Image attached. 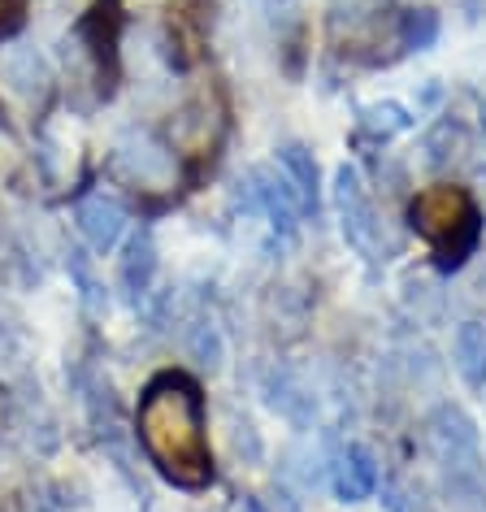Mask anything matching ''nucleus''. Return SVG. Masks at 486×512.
<instances>
[{"label": "nucleus", "mask_w": 486, "mask_h": 512, "mask_svg": "<svg viewBox=\"0 0 486 512\" xmlns=\"http://www.w3.org/2000/svg\"><path fill=\"white\" fill-rule=\"evenodd\" d=\"M139 443L148 460L183 491H200L213 482V452L204 434V395L187 374L165 369L144 387L135 408Z\"/></svg>", "instance_id": "obj_1"}, {"label": "nucleus", "mask_w": 486, "mask_h": 512, "mask_svg": "<svg viewBox=\"0 0 486 512\" xmlns=\"http://www.w3.org/2000/svg\"><path fill=\"white\" fill-rule=\"evenodd\" d=\"M413 230L434 248V261L439 270H460L465 256L478 248V235H482V217H478V204L465 187H452V183H439V187H426L421 196L413 200Z\"/></svg>", "instance_id": "obj_2"}, {"label": "nucleus", "mask_w": 486, "mask_h": 512, "mask_svg": "<svg viewBox=\"0 0 486 512\" xmlns=\"http://www.w3.org/2000/svg\"><path fill=\"white\" fill-rule=\"evenodd\" d=\"M335 204H339L343 239L374 261L378 256V213H374V204H369V191H365L356 165H339L335 170Z\"/></svg>", "instance_id": "obj_3"}, {"label": "nucleus", "mask_w": 486, "mask_h": 512, "mask_svg": "<svg viewBox=\"0 0 486 512\" xmlns=\"http://www.w3.org/2000/svg\"><path fill=\"white\" fill-rule=\"evenodd\" d=\"M74 222H79L83 239L92 243V252H100V256H109L122 243V235H126V209L113 196H87V200H79Z\"/></svg>", "instance_id": "obj_4"}, {"label": "nucleus", "mask_w": 486, "mask_h": 512, "mask_svg": "<svg viewBox=\"0 0 486 512\" xmlns=\"http://www.w3.org/2000/svg\"><path fill=\"white\" fill-rule=\"evenodd\" d=\"M330 482H335V495L343 504H361V499L374 495L378 486V465H374V452L361 443H352L348 452L335 460V473H330Z\"/></svg>", "instance_id": "obj_5"}, {"label": "nucleus", "mask_w": 486, "mask_h": 512, "mask_svg": "<svg viewBox=\"0 0 486 512\" xmlns=\"http://www.w3.org/2000/svg\"><path fill=\"white\" fill-rule=\"evenodd\" d=\"M430 439H434V452H439L443 465H460V460H473L478 452V439H473V426L460 408H439L430 417Z\"/></svg>", "instance_id": "obj_6"}, {"label": "nucleus", "mask_w": 486, "mask_h": 512, "mask_svg": "<svg viewBox=\"0 0 486 512\" xmlns=\"http://www.w3.org/2000/svg\"><path fill=\"white\" fill-rule=\"evenodd\" d=\"M118 165L126 170L131 183L161 187V183H170V174H174V152L161 148V144H152V139H139V144H126L118 152Z\"/></svg>", "instance_id": "obj_7"}, {"label": "nucleus", "mask_w": 486, "mask_h": 512, "mask_svg": "<svg viewBox=\"0 0 486 512\" xmlns=\"http://www.w3.org/2000/svg\"><path fill=\"white\" fill-rule=\"evenodd\" d=\"M452 356H456V369H460V378H465V387L486 391V326L482 322L456 326Z\"/></svg>", "instance_id": "obj_8"}, {"label": "nucleus", "mask_w": 486, "mask_h": 512, "mask_svg": "<svg viewBox=\"0 0 486 512\" xmlns=\"http://www.w3.org/2000/svg\"><path fill=\"white\" fill-rule=\"evenodd\" d=\"M278 165L287 170V183H291V191H296L300 209L313 213L317 209V161H313V152L304 144H283L278 148Z\"/></svg>", "instance_id": "obj_9"}, {"label": "nucleus", "mask_w": 486, "mask_h": 512, "mask_svg": "<svg viewBox=\"0 0 486 512\" xmlns=\"http://www.w3.org/2000/svg\"><path fill=\"white\" fill-rule=\"evenodd\" d=\"M152 274H157V252H152V239L148 235H135L131 248H126V261H122V287L131 304H139L152 291Z\"/></svg>", "instance_id": "obj_10"}, {"label": "nucleus", "mask_w": 486, "mask_h": 512, "mask_svg": "<svg viewBox=\"0 0 486 512\" xmlns=\"http://www.w3.org/2000/svg\"><path fill=\"white\" fill-rule=\"evenodd\" d=\"M361 122H365V131L391 139V135H400V131L413 126V113H408L404 105H395V100H382V105H365L361 109Z\"/></svg>", "instance_id": "obj_11"}, {"label": "nucleus", "mask_w": 486, "mask_h": 512, "mask_svg": "<svg viewBox=\"0 0 486 512\" xmlns=\"http://www.w3.org/2000/svg\"><path fill=\"white\" fill-rule=\"evenodd\" d=\"M400 40L404 48H434V40H439V14L434 9H408V14L400 18Z\"/></svg>", "instance_id": "obj_12"}, {"label": "nucleus", "mask_w": 486, "mask_h": 512, "mask_svg": "<svg viewBox=\"0 0 486 512\" xmlns=\"http://www.w3.org/2000/svg\"><path fill=\"white\" fill-rule=\"evenodd\" d=\"M452 148H460V126L456 122H439L426 135V161L430 165H443L447 157H452Z\"/></svg>", "instance_id": "obj_13"}, {"label": "nucleus", "mask_w": 486, "mask_h": 512, "mask_svg": "<svg viewBox=\"0 0 486 512\" xmlns=\"http://www.w3.org/2000/svg\"><path fill=\"white\" fill-rule=\"evenodd\" d=\"M70 270H74V278H79V287H83V304L92 313H105V304H109V296H105V287L92 278V270L83 265V252H70Z\"/></svg>", "instance_id": "obj_14"}, {"label": "nucleus", "mask_w": 486, "mask_h": 512, "mask_svg": "<svg viewBox=\"0 0 486 512\" xmlns=\"http://www.w3.org/2000/svg\"><path fill=\"white\" fill-rule=\"evenodd\" d=\"M248 512H265V508L257 504V499H248Z\"/></svg>", "instance_id": "obj_15"}, {"label": "nucleus", "mask_w": 486, "mask_h": 512, "mask_svg": "<svg viewBox=\"0 0 486 512\" xmlns=\"http://www.w3.org/2000/svg\"><path fill=\"white\" fill-rule=\"evenodd\" d=\"M482 135H486V105H482Z\"/></svg>", "instance_id": "obj_16"}]
</instances>
